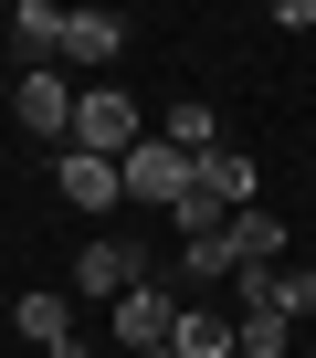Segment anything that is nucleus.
I'll return each instance as SVG.
<instances>
[{"label": "nucleus", "instance_id": "f257e3e1", "mask_svg": "<svg viewBox=\"0 0 316 358\" xmlns=\"http://www.w3.org/2000/svg\"><path fill=\"white\" fill-rule=\"evenodd\" d=\"M137 137H148V116H137V95H127V85H74L64 148H85V158H127Z\"/></svg>", "mask_w": 316, "mask_h": 358}, {"label": "nucleus", "instance_id": "ddd939ff", "mask_svg": "<svg viewBox=\"0 0 316 358\" xmlns=\"http://www.w3.org/2000/svg\"><path fill=\"white\" fill-rule=\"evenodd\" d=\"M264 316L306 327V316H316V274H306V264H274V274H264Z\"/></svg>", "mask_w": 316, "mask_h": 358}, {"label": "nucleus", "instance_id": "7ed1b4c3", "mask_svg": "<svg viewBox=\"0 0 316 358\" xmlns=\"http://www.w3.org/2000/svg\"><path fill=\"white\" fill-rule=\"evenodd\" d=\"M137 285H148V253H137L127 232H95V243L74 253V295H85V306H116V295H137Z\"/></svg>", "mask_w": 316, "mask_h": 358}, {"label": "nucleus", "instance_id": "423d86ee", "mask_svg": "<svg viewBox=\"0 0 316 358\" xmlns=\"http://www.w3.org/2000/svg\"><path fill=\"white\" fill-rule=\"evenodd\" d=\"M169 306H180L169 285H137V295H116V306H106V327H116V348H127V358H148L158 337H169Z\"/></svg>", "mask_w": 316, "mask_h": 358}, {"label": "nucleus", "instance_id": "39448f33", "mask_svg": "<svg viewBox=\"0 0 316 358\" xmlns=\"http://www.w3.org/2000/svg\"><path fill=\"white\" fill-rule=\"evenodd\" d=\"M222 253H232V274H274V264H285V222H274L264 201H243V211L222 222Z\"/></svg>", "mask_w": 316, "mask_h": 358}, {"label": "nucleus", "instance_id": "f3484780", "mask_svg": "<svg viewBox=\"0 0 316 358\" xmlns=\"http://www.w3.org/2000/svg\"><path fill=\"white\" fill-rule=\"evenodd\" d=\"M148 358H169V348H148Z\"/></svg>", "mask_w": 316, "mask_h": 358}, {"label": "nucleus", "instance_id": "f8f14e48", "mask_svg": "<svg viewBox=\"0 0 316 358\" xmlns=\"http://www.w3.org/2000/svg\"><path fill=\"white\" fill-rule=\"evenodd\" d=\"M22 337H32V348H64V337H74V295L32 285V295H22Z\"/></svg>", "mask_w": 316, "mask_h": 358}, {"label": "nucleus", "instance_id": "20e7f679", "mask_svg": "<svg viewBox=\"0 0 316 358\" xmlns=\"http://www.w3.org/2000/svg\"><path fill=\"white\" fill-rule=\"evenodd\" d=\"M116 190H127V201H158V211H180L190 158H180V148H158V137H137V148L116 158Z\"/></svg>", "mask_w": 316, "mask_h": 358}, {"label": "nucleus", "instance_id": "9d476101", "mask_svg": "<svg viewBox=\"0 0 316 358\" xmlns=\"http://www.w3.org/2000/svg\"><path fill=\"white\" fill-rule=\"evenodd\" d=\"M53 43H64V0H22V11H11V53H22V74H53Z\"/></svg>", "mask_w": 316, "mask_h": 358}, {"label": "nucleus", "instance_id": "0eeeda50", "mask_svg": "<svg viewBox=\"0 0 316 358\" xmlns=\"http://www.w3.org/2000/svg\"><path fill=\"white\" fill-rule=\"evenodd\" d=\"M190 190H201V201H211V211L232 222V211H243V201L264 190V179H253V158H243V148H211V158H190Z\"/></svg>", "mask_w": 316, "mask_h": 358}, {"label": "nucleus", "instance_id": "f03ea898", "mask_svg": "<svg viewBox=\"0 0 316 358\" xmlns=\"http://www.w3.org/2000/svg\"><path fill=\"white\" fill-rule=\"evenodd\" d=\"M116 53H127V22L116 11H64V43H53V74L64 85H116Z\"/></svg>", "mask_w": 316, "mask_h": 358}, {"label": "nucleus", "instance_id": "4468645a", "mask_svg": "<svg viewBox=\"0 0 316 358\" xmlns=\"http://www.w3.org/2000/svg\"><path fill=\"white\" fill-rule=\"evenodd\" d=\"M285 348H295V327H285V316H264V306H253V316H232V358H285Z\"/></svg>", "mask_w": 316, "mask_h": 358}, {"label": "nucleus", "instance_id": "1a4fd4ad", "mask_svg": "<svg viewBox=\"0 0 316 358\" xmlns=\"http://www.w3.org/2000/svg\"><path fill=\"white\" fill-rule=\"evenodd\" d=\"M53 190H64L74 211H116V201H127V190H116V158H85V148L53 158Z\"/></svg>", "mask_w": 316, "mask_h": 358}, {"label": "nucleus", "instance_id": "dca6fc26", "mask_svg": "<svg viewBox=\"0 0 316 358\" xmlns=\"http://www.w3.org/2000/svg\"><path fill=\"white\" fill-rule=\"evenodd\" d=\"M43 358H95V348H85V337H64V348H43Z\"/></svg>", "mask_w": 316, "mask_h": 358}, {"label": "nucleus", "instance_id": "2eb2a0df", "mask_svg": "<svg viewBox=\"0 0 316 358\" xmlns=\"http://www.w3.org/2000/svg\"><path fill=\"white\" fill-rule=\"evenodd\" d=\"M180 285H232V253H222V232L180 243Z\"/></svg>", "mask_w": 316, "mask_h": 358}, {"label": "nucleus", "instance_id": "9b49d317", "mask_svg": "<svg viewBox=\"0 0 316 358\" xmlns=\"http://www.w3.org/2000/svg\"><path fill=\"white\" fill-rule=\"evenodd\" d=\"M64 116H74V85L64 74H22V127L32 137H64Z\"/></svg>", "mask_w": 316, "mask_h": 358}, {"label": "nucleus", "instance_id": "6e6552de", "mask_svg": "<svg viewBox=\"0 0 316 358\" xmlns=\"http://www.w3.org/2000/svg\"><path fill=\"white\" fill-rule=\"evenodd\" d=\"M158 348H169V358H232V316L222 306H169V337H158Z\"/></svg>", "mask_w": 316, "mask_h": 358}]
</instances>
